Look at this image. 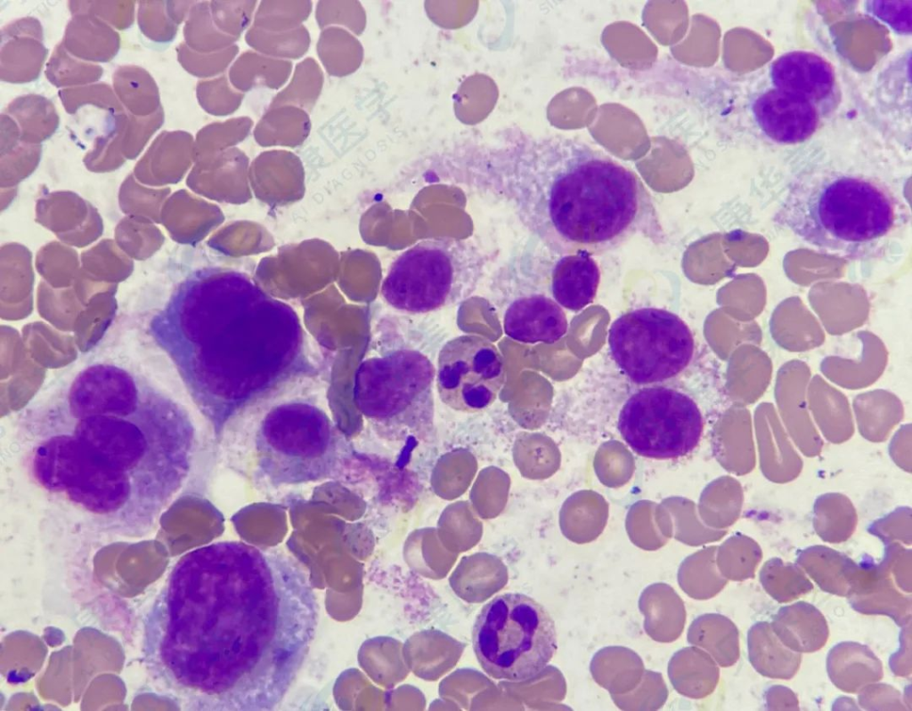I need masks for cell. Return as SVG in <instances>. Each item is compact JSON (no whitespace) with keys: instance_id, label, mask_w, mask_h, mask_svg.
Returning a JSON list of instances; mask_svg holds the SVG:
<instances>
[{"instance_id":"obj_1","label":"cell","mask_w":912,"mask_h":711,"mask_svg":"<svg viewBox=\"0 0 912 711\" xmlns=\"http://www.w3.org/2000/svg\"><path fill=\"white\" fill-rule=\"evenodd\" d=\"M319 615L292 555L216 542L172 567L144 618L143 660L186 709L273 710L303 667Z\"/></svg>"},{"instance_id":"obj_2","label":"cell","mask_w":912,"mask_h":711,"mask_svg":"<svg viewBox=\"0 0 912 711\" xmlns=\"http://www.w3.org/2000/svg\"><path fill=\"white\" fill-rule=\"evenodd\" d=\"M24 461L48 495L123 537L151 533L190 473L195 430L186 409L113 363L78 371L21 417Z\"/></svg>"},{"instance_id":"obj_3","label":"cell","mask_w":912,"mask_h":711,"mask_svg":"<svg viewBox=\"0 0 912 711\" xmlns=\"http://www.w3.org/2000/svg\"><path fill=\"white\" fill-rule=\"evenodd\" d=\"M150 333L202 404L221 373L284 371L301 357L297 312L239 271L191 273L150 322Z\"/></svg>"},{"instance_id":"obj_4","label":"cell","mask_w":912,"mask_h":711,"mask_svg":"<svg viewBox=\"0 0 912 711\" xmlns=\"http://www.w3.org/2000/svg\"><path fill=\"white\" fill-rule=\"evenodd\" d=\"M527 223L561 255H599L637 235L655 243L664 237L652 196L638 174L574 138L545 147Z\"/></svg>"},{"instance_id":"obj_5","label":"cell","mask_w":912,"mask_h":711,"mask_svg":"<svg viewBox=\"0 0 912 711\" xmlns=\"http://www.w3.org/2000/svg\"><path fill=\"white\" fill-rule=\"evenodd\" d=\"M818 251L851 262L886 257L910 227V212L884 182L833 168L797 176L774 215Z\"/></svg>"},{"instance_id":"obj_6","label":"cell","mask_w":912,"mask_h":711,"mask_svg":"<svg viewBox=\"0 0 912 711\" xmlns=\"http://www.w3.org/2000/svg\"><path fill=\"white\" fill-rule=\"evenodd\" d=\"M472 646L479 665L491 677L526 682L545 669L557 650L555 623L533 598L502 594L477 615Z\"/></svg>"},{"instance_id":"obj_7","label":"cell","mask_w":912,"mask_h":711,"mask_svg":"<svg viewBox=\"0 0 912 711\" xmlns=\"http://www.w3.org/2000/svg\"><path fill=\"white\" fill-rule=\"evenodd\" d=\"M484 258L469 242L450 238L421 240L392 263L381 285L387 304L407 313H428L462 302L476 289Z\"/></svg>"},{"instance_id":"obj_8","label":"cell","mask_w":912,"mask_h":711,"mask_svg":"<svg viewBox=\"0 0 912 711\" xmlns=\"http://www.w3.org/2000/svg\"><path fill=\"white\" fill-rule=\"evenodd\" d=\"M610 354L632 382L648 384L671 379L691 362L695 340L677 314L657 307H639L615 319L609 329Z\"/></svg>"},{"instance_id":"obj_9","label":"cell","mask_w":912,"mask_h":711,"mask_svg":"<svg viewBox=\"0 0 912 711\" xmlns=\"http://www.w3.org/2000/svg\"><path fill=\"white\" fill-rule=\"evenodd\" d=\"M617 428L638 455L673 459L688 455L697 446L703 417L687 394L664 386L647 387L626 400Z\"/></svg>"},{"instance_id":"obj_10","label":"cell","mask_w":912,"mask_h":711,"mask_svg":"<svg viewBox=\"0 0 912 711\" xmlns=\"http://www.w3.org/2000/svg\"><path fill=\"white\" fill-rule=\"evenodd\" d=\"M506 379L504 359L488 339L462 335L446 342L438 354L436 388L449 408L477 413L489 408Z\"/></svg>"},{"instance_id":"obj_11","label":"cell","mask_w":912,"mask_h":711,"mask_svg":"<svg viewBox=\"0 0 912 711\" xmlns=\"http://www.w3.org/2000/svg\"><path fill=\"white\" fill-rule=\"evenodd\" d=\"M434 376L431 361L415 350H396L367 360L357 378L362 409L375 418L400 414L430 386Z\"/></svg>"},{"instance_id":"obj_12","label":"cell","mask_w":912,"mask_h":711,"mask_svg":"<svg viewBox=\"0 0 912 711\" xmlns=\"http://www.w3.org/2000/svg\"><path fill=\"white\" fill-rule=\"evenodd\" d=\"M772 87L794 93L810 102L822 118L838 109L842 93L835 71L829 61L810 51H791L770 65Z\"/></svg>"},{"instance_id":"obj_13","label":"cell","mask_w":912,"mask_h":711,"mask_svg":"<svg viewBox=\"0 0 912 711\" xmlns=\"http://www.w3.org/2000/svg\"><path fill=\"white\" fill-rule=\"evenodd\" d=\"M752 112L762 133L781 144L807 141L823 120L818 109L807 100L775 87L755 98Z\"/></svg>"},{"instance_id":"obj_14","label":"cell","mask_w":912,"mask_h":711,"mask_svg":"<svg viewBox=\"0 0 912 711\" xmlns=\"http://www.w3.org/2000/svg\"><path fill=\"white\" fill-rule=\"evenodd\" d=\"M846 597L861 614L884 615L901 627L911 622V594L902 592L870 556L858 563Z\"/></svg>"},{"instance_id":"obj_15","label":"cell","mask_w":912,"mask_h":711,"mask_svg":"<svg viewBox=\"0 0 912 711\" xmlns=\"http://www.w3.org/2000/svg\"><path fill=\"white\" fill-rule=\"evenodd\" d=\"M504 333L524 343H554L567 332L568 322L562 307L552 298L533 294L517 298L503 316Z\"/></svg>"},{"instance_id":"obj_16","label":"cell","mask_w":912,"mask_h":711,"mask_svg":"<svg viewBox=\"0 0 912 711\" xmlns=\"http://www.w3.org/2000/svg\"><path fill=\"white\" fill-rule=\"evenodd\" d=\"M1 33V79L10 83L37 79L48 53L39 21L23 18L7 25Z\"/></svg>"},{"instance_id":"obj_17","label":"cell","mask_w":912,"mask_h":711,"mask_svg":"<svg viewBox=\"0 0 912 711\" xmlns=\"http://www.w3.org/2000/svg\"><path fill=\"white\" fill-rule=\"evenodd\" d=\"M599 282L600 270L592 255H564L551 271V295L561 307L577 312L594 301Z\"/></svg>"},{"instance_id":"obj_18","label":"cell","mask_w":912,"mask_h":711,"mask_svg":"<svg viewBox=\"0 0 912 711\" xmlns=\"http://www.w3.org/2000/svg\"><path fill=\"white\" fill-rule=\"evenodd\" d=\"M770 625L782 643L799 653L821 650L829 637L824 615L813 604L803 601L781 607L772 617Z\"/></svg>"},{"instance_id":"obj_19","label":"cell","mask_w":912,"mask_h":711,"mask_svg":"<svg viewBox=\"0 0 912 711\" xmlns=\"http://www.w3.org/2000/svg\"><path fill=\"white\" fill-rule=\"evenodd\" d=\"M826 672L839 690L858 693L864 686L880 681L884 676L881 660L865 644L845 641L828 651Z\"/></svg>"},{"instance_id":"obj_20","label":"cell","mask_w":912,"mask_h":711,"mask_svg":"<svg viewBox=\"0 0 912 711\" xmlns=\"http://www.w3.org/2000/svg\"><path fill=\"white\" fill-rule=\"evenodd\" d=\"M61 44L78 60L106 62L117 54L120 38L115 29L100 18L90 13H77L68 23Z\"/></svg>"},{"instance_id":"obj_21","label":"cell","mask_w":912,"mask_h":711,"mask_svg":"<svg viewBox=\"0 0 912 711\" xmlns=\"http://www.w3.org/2000/svg\"><path fill=\"white\" fill-rule=\"evenodd\" d=\"M748 658L753 667L762 676L789 680L798 672L802 654L782 643L770 623L759 621L747 633Z\"/></svg>"},{"instance_id":"obj_22","label":"cell","mask_w":912,"mask_h":711,"mask_svg":"<svg viewBox=\"0 0 912 711\" xmlns=\"http://www.w3.org/2000/svg\"><path fill=\"white\" fill-rule=\"evenodd\" d=\"M796 564L826 593L846 597L858 563L846 554L826 545L799 550Z\"/></svg>"},{"instance_id":"obj_23","label":"cell","mask_w":912,"mask_h":711,"mask_svg":"<svg viewBox=\"0 0 912 711\" xmlns=\"http://www.w3.org/2000/svg\"><path fill=\"white\" fill-rule=\"evenodd\" d=\"M6 112L16 121L23 143L40 144L58 128L59 116L54 105L38 94L16 98L8 105Z\"/></svg>"},{"instance_id":"obj_24","label":"cell","mask_w":912,"mask_h":711,"mask_svg":"<svg viewBox=\"0 0 912 711\" xmlns=\"http://www.w3.org/2000/svg\"><path fill=\"white\" fill-rule=\"evenodd\" d=\"M113 88L128 113L148 117L161 107L157 84L151 76L137 66H122L113 74Z\"/></svg>"},{"instance_id":"obj_25","label":"cell","mask_w":912,"mask_h":711,"mask_svg":"<svg viewBox=\"0 0 912 711\" xmlns=\"http://www.w3.org/2000/svg\"><path fill=\"white\" fill-rule=\"evenodd\" d=\"M759 578L765 592L779 603L794 601L813 589L811 581L799 565L778 557L763 564Z\"/></svg>"},{"instance_id":"obj_26","label":"cell","mask_w":912,"mask_h":711,"mask_svg":"<svg viewBox=\"0 0 912 711\" xmlns=\"http://www.w3.org/2000/svg\"><path fill=\"white\" fill-rule=\"evenodd\" d=\"M697 640L721 667L733 666L739 658V632L727 617L707 614L698 621Z\"/></svg>"},{"instance_id":"obj_27","label":"cell","mask_w":912,"mask_h":711,"mask_svg":"<svg viewBox=\"0 0 912 711\" xmlns=\"http://www.w3.org/2000/svg\"><path fill=\"white\" fill-rule=\"evenodd\" d=\"M761 559L762 551L757 542L745 535H736L720 547L716 564L725 578L745 581L754 578Z\"/></svg>"},{"instance_id":"obj_28","label":"cell","mask_w":912,"mask_h":711,"mask_svg":"<svg viewBox=\"0 0 912 711\" xmlns=\"http://www.w3.org/2000/svg\"><path fill=\"white\" fill-rule=\"evenodd\" d=\"M857 516L853 507L843 500H820L814 510V529L825 542L839 544L853 533Z\"/></svg>"},{"instance_id":"obj_29","label":"cell","mask_w":912,"mask_h":711,"mask_svg":"<svg viewBox=\"0 0 912 711\" xmlns=\"http://www.w3.org/2000/svg\"><path fill=\"white\" fill-rule=\"evenodd\" d=\"M100 65L80 61L69 54L60 43L46 65L45 76L56 87L85 85L97 81L102 75Z\"/></svg>"},{"instance_id":"obj_30","label":"cell","mask_w":912,"mask_h":711,"mask_svg":"<svg viewBox=\"0 0 912 711\" xmlns=\"http://www.w3.org/2000/svg\"><path fill=\"white\" fill-rule=\"evenodd\" d=\"M67 112L74 114L86 104L106 109L114 114L124 112V108L109 85L100 83L62 89L59 92Z\"/></svg>"},{"instance_id":"obj_31","label":"cell","mask_w":912,"mask_h":711,"mask_svg":"<svg viewBox=\"0 0 912 711\" xmlns=\"http://www.w3.org/2000/svg\"><path fill=\"white\" fill-rule=\"evenodd\" d=\"M164 122L162 107L148 117H135L127 112V122L124 131L121 151L125 158H135L142 150L152 134Z\"/></svg>"},{"instance_id":"obj_32","label":"cell","mask_w":912,"mask_h":711,"mask_svg":"<svg viewBox=\"0 0 912 711\" xmlns=\"http://www.w3.org/2000/svg\"><path fill=\"white\" fill-rule=\"evenodd\" d=\"M166 2H140L138 25L141 31L157 42H168L176 34V24L167 16Z\"/></svg>"},{"instance_id":"obj_33","label":"cell","mask_w":912,"mask_h":711,"mask_svg":"<svg viewBox=\"0 0 912 711\" xmlns=\"http://www.w3.org/2000/svg\"><path fill=\"white\" fill-rule=\"evenodd\" d=\"M69 5L73 14L90 13L121 30L134 21V2H69Z\"/></svg>"},{"instance_id":"obj_34","label":"cell","mask_w":912,"mask_h":711,"mask_svg":"<svg viewBox=\"0 0 912 711\" xmlns=\"http://www.w3.org/2000/svg\"><path fill=\"white\" fill-rule=\"evenodd\" d=\"M878 567L888 574L896 586L904 593H912V552L900 543L885 545L882 561Z\"/></svg>"},{"instance_id":"obj_35","label":"cell","mask_w":912,"mask_h":711,"mask_svg":"<svg viewBox=\"0 0 912 711\" xmlns=\"http://www.w3.org/2000/svg\"><path fill=\"white\" fill-rule=\"evenodd\" d=\"M867 530L870 534L880 538L885 545L897 542L910 545V509H897L888 516L875 521L869 526Z\"/></svg>"},{"instance_id":"obj_36","label":"cell","mask_w":912,"mask_h":711,"mask_svg":"<svg viewBox=\"0 0 912 711\" xmlns=\"http://www.w3.org/2000/svg\"><path fill=\"white\" fill-rule=\"evenodd\" d=\"M859 705L865 710H907L901 693L885 683H872L858 692Z\"/></svg>"},{"instance_id":"obj_37","label":"cell","mask_w":912,"mask_h":711,"mask_svg":"<svg viewBox=\"0 0 912 711\" xmlns=\"http://www.w3.org/2000/svg\"><path fill=\"white\" fill-rule=\"evenodd\" d=\"M911 1H872L866 10L901 35L911 33Z\"/></svg>"},{"instance_id":"obj_38","label":"cell","mask_w":912,"mask_h":711,"mask_svg":"<svg viewBox=\"0 0 912 711\" xmlns=\"http://www.w3.org/2000/svg\"><path fill=\"white\" fill-rule=\"evenodd\" d=\"M900 634V647L889 658L892 673L900 677L910 676L911 664V622L902 626Z\"/></svg>"},{"instance_id":"obj_39","label":"cell","mask_w":912,"mask_h":711,"mask_svg":"<svg viewBox=\"0 0 912 711\" xmlns=\"http://www.w3.org/2000/svg\"><path fill=\"white\" fill-rule=\"evenodd\" d=\"M766 708L769 710H798L799 700L788 687L772 685L764 693Z\"/></svg>"},{"instance_id":"obj_40","label":"cell","mask_w":912,"mask_h":711,"mask_svg":"<svg viewBox=\"0 0 912 711\" xmlns=\"http://www.w3.org/2000/svg\"><path fill=\"white\" fill-rule=\"evenodd\" d=\"M20 143V131L14 119L8 114L1 115V157L12 151Z\"/></svg>"}]
</instances>
